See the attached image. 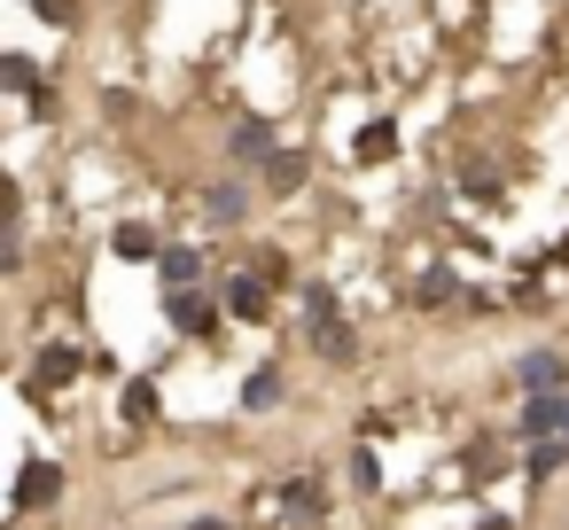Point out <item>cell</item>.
I'll return each mask as SVG.
<instances>
[{
  "mask_svg": "<svg viewBox=\"0 0 569 530\" xmlns=\"http://www.w3.org/2000/svg\"><path fill=\"white\" fill-rule=\"evenodd\" d=\"M312 343H320L328 359H351V336H343V320H336L328 289H312Z\"/></svg>",
  "mask_w": 569,
  "mask_h": 530,
  "instance_id": "cell-2",
  "label": "cell"
},
{
  "mask_svg": "<svg viewBox=\"0 0 569 530\" xmlns=\"http://www.w3.org/2000/svg\"><path fill=\"white\" fill-rule=\"evenodd\" d=\"M56 491H63V468H56V460H24V476H17V507L32 514V507H48Z\"/></svg>",
  "mask_w": 569,
  "mask_h": 530,
  "instance_id": "cell-1",
  "label": "cell"
},
{
  "mask_svg": "<svg viewBox=\"0 0 569 530\" xmlns=\"http://www.w3.org/2000/svg\"><path fill=\"white\" fill-rule=\"evenodd\" d=\"M227 304H234V312H242V320H266V281H242V289H234V297H227Z\"/></svg>",
  "mask_w": 569,
  "mask_h": 530,
  "instance_id": "cell-9",
  "label": "cell"
},
{
  "mask_svg": "<svg viewBox=\"0 0 569 530\" xmlns=\"http://www.w3.org/2000/svg\"><path fill=\"white\" fill-rule=\"evenodd\" d=\"M172 328L211 336V328H219V304H211V297H196V289H172Z\"/></svg>",
  "mask_w": 569,
  "mask_h": 530,
  "instance_id": "cell-3",
  "label": "cell"
},
{
  "mask_svg": "<svg viewBox=\"0 0 569 530\" xmlns=\"http://www.w3.org/2000/svg\"><path fill=\"white\" fill-rule=\"evenodd\" d=\"M561 437H569V398H561Z\"/></svg>",
  "mask_w": 569,
  "mask_h": 530,
  "instance_id": "cell-12",
  "label": "cell"
},
{
  "mask_svg": "<svg viewBox=\"0 0 569 530\" xmlns=\"http://www.w3.org/2000/svg\"><path fill=\"white\" fill-rule=\"evenodd\" d=\"M196 273H203L196 250H172V258H164V281H172V289H196Z\"/></svg>",
  "mask_w": 569,
  "mask_h": 530,
  "instance_id": "cell-7",
  "label": "cell"
},
{
  "mask_svg": "<svg viewBox=\"0 0 569 530\" xmlns=\"http://www.w3.org/2000/svg\"><path fill=\"white\" fill-rule=\"evenodd\" d=\"M522 390H538V398H553V390H561V359H546V351H530V359H522Z\"/></svg>",
  "mask_w": 569,
  "mask_h": 530,
  "instance_id": "cell-5",
  "label": "cell"
},
{
  "mask_svg": "<svg viewBox=\"0 0 569 530\" xmlns=\"http://www.w3.org/2000/svg\"><path fill=\"white\" fill-rule=\"evenodd\" d=\"M234 157H250V164L273 157V133H266V126H242V133H234Z\"/></svg>",
  "mask_w": 569,
  "mask_h": 530,
  "instance_id": "cell-8",
  "label": "cell"
},
{
  "mask_svg": "<svg viewBox=\"0 0 569 530\" xmlns=\"http://www.w3.org/2000/svg\"><path fill=\"white\" fill-rule=\"evenodd\" d=\"M242 398H250V406H273V398H281V382H273V367H258V382H250Z\"/></svg>",
  "mask_w": 569,
  "mask_h": 530,
  "instance_id": "cell-11",
  "label": "cell"
},
{
  "mask_svg": "<svg viewBox=\"0 0 569 530\" xmlns=\"http://www.w3.org/2000/svg\"><path fill=\"white\" fill-rule=\"evenodd\" d=\"M196 530H227V522H196Z\"/></svg>",
  "mask_w": 569,
  "mask_h": 530,
  "instance_id": "cell-13",
  "label": "cell"
},
{
  "mask_svg": "<svg viewBox=\"0 0 569 530\" xmlns=\"http://www.w3.org/2000/svg\"><path fill=\"white\" fill-rule=\"evenodd\" d=\"M110 250H118V258H133V266H149V258H157V234H149V227H118V242H110Z\"/></svg>",
  "mask_w": 569,
  "mask_h": 530,
  "instance_id": "cell-6",
  "label": "cell"
},
{
  "mask_svg": "<svg viewBox=\"0 0 569 530\" xmlns=\"http://www.w3.org/2000/svg\"><path fill=\"white\" fill-rule=\"evenodd\" d=\"M79 367H87V359H79L71 343H48V351H40V382H48V390H56V382H71Z\"/></svg>",
  "mask_w": 569,
  "mask_h": 530,
  "instance_id": "cell-4",
  "label": "cell"
},
{
  "mask_svg": "<svg viewBox=\"0 0 569 530\" xmlns=\"http://www.w3.org/2000/svg\"><path fill=\"white\" fill-rule=\"evenodd\" d=\"M522 429H530V437H546V429H561V398H538V406L522 413Z\"/></svg>",
  "mask_w": 569,
  "mask_h": 530,
  "instance_id": "cell-10",
  "label": "cell"
}]
</instances>
